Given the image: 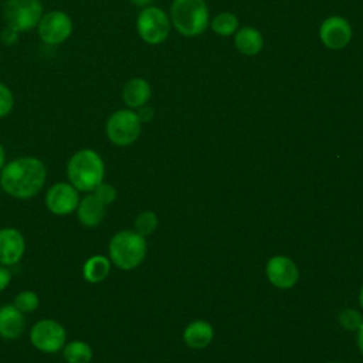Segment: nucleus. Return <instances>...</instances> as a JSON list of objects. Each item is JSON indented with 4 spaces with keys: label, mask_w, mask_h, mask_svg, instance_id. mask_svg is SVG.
Masks as SVG:
<instances>
[{
    "label": "nucleus",
    "mask_w": 363,
    "mask_h": 363,
    "mask_svg": "<svg viewBox=\"0 0 363 363\" xmlns=\"http://www.w3.org/2000/svg\"><path fill=\"white\" fill-rule=\"evenodd\" d=\"M79 191L69 182L54 183L45 193V207L55 216H68L75 213L79 204Z\"/></svg>",
    "instance_id": "10"
},
{
    "label": "nucleus",
    "mask_w": 363,
    "mask_h": 363,
    "mask_svg": "<svg viewBox=\"0 0 363 363\" xmlns=\"http://www.w3.org/2000/svg\"><path fill=\"white\" fill-rule=\"evenodd\" d=\"M78 221L85 227H96L102 223L106 213V206L101 203L92 193H88L79 200V204L75 210Z\"/></svg>",
    "instance_id": "15"
},
{
    "label": "nucleus",
    "mask_w": 363,
    "mask_h": 363,
    "mask_svg": "<svg viewBox=\"0 0 363 363\" xmlns=\"http://www.w3.org/2000/svg\"><path fill=\"white\" fill-rule=\"evenodd\" d=\"M146 252V237L135 230L115 233L108 244V258L116 268L123 271L138 268L145 261Z\"/></svg>",
    "instance_id": "3"
},
{
    "label": "nucleus",
    "mask_w": 363,
    "mask_h": 363,
    "mask_svg": "<svg viewBox=\"0 0 363 363\" xmlns=\"http://www.w3.org/2000/svg\"><path fill=\"white\" fill-rule=\"evenodd\" d=\"M26 252V240L14 227L0 228V265L11 267L20 262Z\"/></svg>",
    "instance_id": "13"
},
{
    "label": "nucleus",
    "mask_w": 363,
    "mask_h": 363,
    "mask_svg": "<svg viewBox=\"0 0 363 363\" xmlns=\"http://www.w3.org/2000/svg\"><path fill=\"white\" fill-rule=\"evenodd\" d=\"M337 322L339 325L349 332H357L362 322H363V316L360 315V312H357L353 308H346L342 309L337 315Z\"/></svg>",
    "instance_id": "24"
},
{
    "label": "nucleus",
    "mask_w": 363,
    "mask_h": 363,
    "mask_svg": "<svg viewBox=\"0 0 363 363\" xmlns=\"http://www.w3.org/2000/svg\"><path fill=\"white\" fill-rule=\"evenodd\" d=\"M136 113H138V116H139V119H140L142 123H143V122H149V121L153 118V115H155L153 109L149 108V106H146V105L140 106V108H139V112H136Z\"/></svg>",
    "instance_id": "29"
},
{
    "label": "nucleus",
    "mask_w": 363,
    "mask_h": 363,
    "mask_svg": "<svg viewBox=\"0 0 363 363\" xmlns=\"http://www.w3.org/2000/svg\"><path fill=\"white\" fill-rule=\"evenodd\" d=\"M142 122L132 109H118L106 121L105 132L111 143L116 146H129L140 135Z\"/></svg>",
    "instance_id": "5"
},
{
    "label": "nucleus",
    "mask_w": 363,
    "mask_h": 363,
    "mask_svg": "<svg viewBox=\"0 0 363 363\" xmlns=\"http://www.w3.org/2000/svg\"><path fill=\"white\" fill-rule=\"evenodd\" d=\"M111 265L112 262L108 257L101 254L92 255L82 265V277L89 284H99L108 278Z\"/></svg>",
    "instance_id": "19"
},
{
    "label": "nucleus",
    "mask_w": 363,
    "mask_h": 363,
    "mask_svg": "<svg viewBox=\"0 0 363 363\" xmlns=\"http://www.w3.org/2000/svg\"><path fill=\"white\" fill-rule=\"evenodd\" d=\"M18 34H20L18 31H16L14 28L6 26V28L3 30L0 38H1V41H3L6 45H14V44L17 43V40H18Z\"/></svg>",
    "instance_id": "27"
},
{
    "label": "nucleus",
    "mask_w": 363,
    "mask_h": 363,
    "mask_svg": "<svg viewBox=\"0 0 363 363\" xmlns=\"http://www.w3.org/2000/svg\"><path fill=\"white\" fill-rule=\"evenodd\" d=\"M153 0H130L132 4L139 6V7H147Z\"/></svg>",
    "instance_id": "31"
},
{
    "label": "nucleus",
    "mask_w": 363,
    "mask_h": 363,
    "mask_svg": "<svg viewBox=\"0 0 363 363\" xmlns=\"http://www.w3.org/2000/svg\"><path fill=\"white\" fill-rule=\"evenodd\" d=\"M40 38L50 45L64 43L72 33L71 17L61 10H51L41 16L38 26Z\"/></svg>",
    "instance_id": "9"
},
{
    "label": "nucleus",
    "mask_w": 363,
    "mask_h": 363,
    "mask_svg": "<svg viewBox=\"0 0 363 363\" xmlns=\"http://www.w3.org/2000/svg\"><path fill=\"white\" fill-rule=\"evenodd\" d=\"M234 44L244 55H255L264 47L262 34L254 27H242L234 34Z\"/></svg>",
    "instance_id": "18"
},
{
    "label": "nucleus",
    "mask_w": 363,
    "mask_h": 363,
    "mask_svg": "<svg viewBox=\"0 0 363 363\" xmlns=\"http://www.w3.org/2000/svg\"><path fill=\"white\" fill-rule=\"evenodd\" d=\"M13 305L24 315L34 312L40 305L38 295L31 289H24L18 292L13 301Z\"/></svg>",
    "instance_id": "23"
},
{
    "label": "nucleus",
    "mask_w": 363,
    "mask_h": 363,
    "mask_svg": "<svg viewBox=\"0 0 363 363\" xmlns=\"http://www.w3.org/2000/svg\"><path fill=\"white\" fill-rule=\"evenodd\" d=\"M356 340H357V347H359L360 353L363 354V322H362V325H360V328H359V330H357V337H356Z\"/></svg>",
    "instance_id": "30"
},
{
    "label": "nucleus",
    "mask_w": 363,
    "mask_h": 363,
    "mask_svg": "<svg viewBox=\"0 0 363 363\" xmlns=\"http://www.w3.org/2000/svg\"><path fill=\"white\" fill-rule=\"evenodd\" d=\"M157 223H159L157 216L150 210H145L136 216V218L133 221V230L138 234L147 237L156 231Z\"/></svg>",
    "instance_id": "22"
},
{
    "label": "nucleus",
    "mask_w": 363,
    "mask_h": 363,
    "mask_svg": "<svg viewBox=\"0 0 363 363\" xmlns=\"http://www.w3.org/2000/svg\"><path fill=\"white\" fill-rule=\"evenodd\" d=\"M170 18L180 34L196 37L208 27V7L204 0H173Z\"/></svg>",
    "instance_id": "4"
},
{
    "label": "nucleus",
    "mask_w": 363,
    "mask_h": 363,
    "mask_svg": "<svg viewBox=\"0 0 363 363\" xmlns=\"http://www.w3.org/2000/svg\"><path fill=\"white\" fill-rule=\"evenodd\" d=\"M150 94H152V89L149 82L140 77L130 78L122 89L123 102L129 109H135L146 105V102L150 98Z\"/></svg>",
    "instance_id": "17"
},
{
    "label": "nucleus",
    "mask_w": 363,
    "mask_h": 363,
    "mask_svg": "<svg viewBox=\"0 0 363 363\" xmlns=\"http://www.w3.org/2000/svg\"><path fill=\"white\" fill-rule=\"evenodd\" d=\"M136 30L145 43L156 45L167 38L170 31V20L162 9L147 6L136 18Z\"/></svg>",
    "instance_id": "8"
},
{
    "label": "nucleus",
    "mask_w": 363,
    "mask_h": 363,
    "mask_svg": "<svg viewBox=\"0 0 363 363\" xmlns=\"http://www.w3.org/2000/svg\"><path fill=\"white\" fill-rule=\"evenodd\" d=\"M105 163L94 149L77 150L67 163L68 182L78 190L91 193L104 182Z\"/></svg>",
    "instance_id": "2"
},
{
    "label": "nucleus",
    "mask_w": 363,
    "mask_h": 363,
    "mask_svg": "<svg viewBox=\"0 0 363 363\" xmlns=\"http://www.w3.org/2000/svg\"><path fill=\"white\" fill-rule=\"evenodd\" d=\"M61 352L65 363H91L94 356L91 345L84 340L67 342Z\"/></svg>",
    "instance_id": "20"
},
{
    "label": "nucleus",
    "mask_w": 363,
    "mask_h": 363,
    "mask_svg": "<svg viewBox=\"0 0 363 363\" xmlns=\"http://www.w3.org/2000/svg\"><path fill=\"white\" fill-rule=\"evenodd\" d=\"M0 190H1V184H0Z\"/></svg>",
    "instance_id": "35"
},
{
    "label": "nucleus",
    "mask_w": 363,
    "mask_h": 363,
    "mask_svg": "<svg viewBox=\"0 0 363 363\" xmlns=\"http://www.w3.org/2000/svg\"><path fill=\"white\" fill-rule=\"evenodd\" d=\"M26 328V318L13 303L0 306V337L6 340L18 339Z\"/></svg>",
    "instance_id": "14"
},
{
    "label": "nucleus",
    "mask_w": 363,
    "mask_h": 363,
    "mask_svg": "<svg viewBox=\"0 0 363 363\" xmlns=\"http://www.w3.org/2000/svg\"><path fill=\"white\" fill-rule=\"evenodd\" d=\"M28 337L34 349L51 354L62 350L67 343V330L58 320L45 318L34 323Z\"/></svg>",
    "instance_id": "7"
},
{
    "label": "nucleus",
    "mask_w": 363,
    "mask_h": 363,
    "mask_svg": "<svg viewBox=\"0 0 363 363\" xmlns=\"http://www.w3.org/2000/svg\"><path fill=\"white\" fill-rule=\"evenodd\" d=\"M11 282V272L7 267L0 265V292L4 291Z\"/></svg>",
    "instance_id": "28"
},
{
    "label": "nucleus",
    "mask_w": 363,
    "mask_h": 363,
    "mask_svg": "<svg viewBox=\"0 0 363 363\" xmlns=\"http://www.w3.org/2000/svg\"><path fill=\"white\" fill-rule=\"evenodd\" d=\"M45 180V164L34 156L17 157L6 163L0 172L1 190L18 200H28L38 194Z\"/></svg>",
    "instance_id": "1"
},
{
    "label": "nucleus",
    "mask_w": 363,
    "mask_h": 363,
    "mask_svg": "<svg viewBox=\"0 0 363 363\" xmlns=\"http://www.w3.org/2000/svg\"><path fill=\"white\" fill-rule=\"evenodd\" d=\"M265 274L269 284L278 289H291L299 279L296 264L285 255H274L267 261Z\"/></svg>",
    "instance_id": "11"
},
{
    "label": "nucleus",
    "mask_w": 363,
    "mask_h": 363,
    "mask_svg": "<svg viewBox=\"0 0 363 363\" xmlns=\"http://www.w3.org/2000/svg\"><path fill=\"white\" fill-rule=\"evenodd\" d=\"M3 14L9 27L18 33H26L38 26L43 16V4L40 0H6Z\"/></svg>",
    "instance_id": "6"
},
{
    "label": "nucleus",
    "mask_w": 363,
    "mask_h": 363,
    "mask_svg": "<svg viewBox=\"0 0 363 363\" xmlns=\"http://www.w3.org/2000/svg\"><path fill=\"white\" fill-rule=\"evenodd\" d=\"M319 38L325 47L330 50H342L352 40V27L346 18L330 16L322 21L319 27Z\"/></svg>",
    "instance_id": "12"
},
{
    "label": "nucleus",
    "mask_w": 363,
    "mask_h": 363,
    "mask_svg": "<svg viewBox=\"0 0 363 363\" xmlns=\"http://www.w3.org/2000/svg\"><path fill=\"white\" fill-rule=\"evenodd\" d=\"M210 26L216 34L228 37V35L235 34V31L238 28V18L230 11H221L211 20Z\"/></svg>",
    "instance_id": "21"
},
{
    "label": "nucleus",
    "mask_w": 363,
    "mask_h": 363,
    "mask_svg": "<svg viewBox=\"0 0 363 363\" xmlns=\"http://www.w3.org/2000/svg\"><path fill=\"white\" fill-rule=\"evenodd\" d=\"M330 363H339V362H330Z\"/></svg>",
    "instance_id": "34"
},
{
    "label": "nucleus",
    "mask_w": 363,
    "mask_h": 363,
    "mask_svg": "<svg viewBox=\"0 0 363 363\" xmlns=\"http://www.w3.org/2000/svg\"><path fill=\"white\" fill-rule=\"evenodd\" d=\"M214 337L213 326L203 319L190 322L183 330V342L190 349H204Z\"/></svg>",
    "instance_id": "16"
},
{
    "label": "nucleus",
    "mask_w": 363,
    "mask_h": 363,
    "mask_svg": "<svg viewBox=\"0 0 363 363\" xmlns=\"http://www.w3.org/2000/svg\"><path fill=\"white\" fill-rule=\"evenodd\" d=\"M101 203H104L105 206H109L115 201L116 199V189L111 184V183H99L92 191H91Z\"/></svg>",
    "instance_id": "25"
},
{
    "label": "nucleus",
    "mask_w": 363,
    "mask_h": 363,
    "mask_svg": "<svg viewBox=\"0 0 363 363\" xmlns=\"http://www.w3.org/2000/svg\"><path fill=\"white\" fill-rule=\"evenodd\" d=\"M13 106H14V96L11 89L7 85L0 84V118L7 116L11 112Z\"/></svg>",
    "instance_id": "26"
},
{
    "label": "nucleus",
    "mask_w": 363,
    "mask_h": 363,
    "mask_svg": "<svg viewBox=\"0 0 363 363\" xmlns=\"http://www.w3.org/2000/svg\"><path fill=\"white\" fill-rule=\"evenodd\" d=\"M359 303H360V308L363 309V285H362V288L359 291Z\"/></svg>",
    "instance_id": "33"
},
{
    "label": "nucleus",
    "mask_w": 363,
    "mask_h": 363,
    "mask_svg": "<svg viewBox=\"0 0 363 363\" xmlns=\"http://www.w3.org/2000/svg\"><path fill=\"white\" fill-rule=\"evenodd\" d=\"M4 164H6V153H4L3 145L0 143V172H1V169L4 167Z\"/></svg>",
    "instance_id": "32"
}]
</instances>
